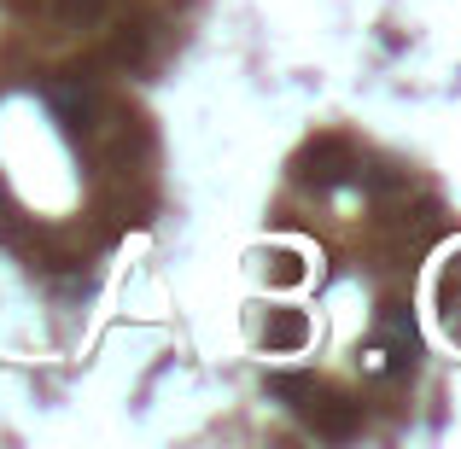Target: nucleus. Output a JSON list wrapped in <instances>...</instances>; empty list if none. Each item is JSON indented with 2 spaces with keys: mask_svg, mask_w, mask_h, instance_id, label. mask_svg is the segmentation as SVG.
<instances>
[{
  "mask_svg": "<svg viewBox=\"0 0 461 449\" xmlns=\"http://www.w3.org/2000/svg\"><path fill=\"white\" fill-rule=\"evenodd\" d=\"M298 338H304V327H298V321H281L269 333V345H298Z\"/></svg>",
  "mask_w": 461,
  "mask_h": 449,
  "instance_id": "f257e3e1",
  "label": "nucleus"
}]
</instances>
